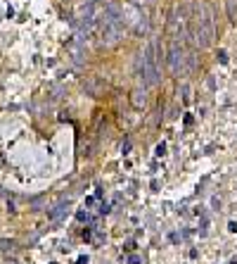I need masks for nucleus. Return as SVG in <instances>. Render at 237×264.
Returning <instances> with one entry per match:
<instances>
[{
  "label": "nucleus",
  "mask_w": 237,
  "mask_h": 264,
  "mask_svg": "<svg viewBox=\"0 0 237 264\" xmlns=\"http://www.w3.org/2000/svg\"><path fill=\"white\" fill-rule=\"evenodd\" d=\"M143 76H145L147 86H157L159 83V67H157V43L147 45L145 55H143Z\"/></svg>",
  "instance_id": "1"
},
{
  "label": "nucleus",
  "mask_w": 237,
  "mask_h": 264,
  "mask_svg": "<svg viewBox=\"0 0 237 264\" xmlns=\"http://www.w3.org/2000/svg\"><path fill=\"white\" fill-rule=\"evenodd\" d=\"M169 69L171 74H180L183 69V48L178 40H171V48H169Z\"/></svg>",
  "instance_id": "2"
},
{
  "label": "nucleus",
  "mask_w": 237,
  "mask_h": 264,
  "mask_svg": "<svg viewBox=\"0 0 237 264\" xmlns=\"http://www.w3.org/2000/svg\"><path fill=\"white\" fill-rule=\"evenodd\" d=\"M131 103L135 110H143L147 103V98H145V91H133V98H131Z\"/></svg>",
  "instance_id": "3"
},
{
  "label": "nucleus",
  "mask_w": 237,
  "mask_h": 264,
  "mask_svg": "<svg viewBox=\"0 0 237 264\" xmlns=\"http://www.w3.org/2000/svg\"><path fill=\"white\" fill-rule=\"evenodd\" d=\"M62 214H64V205H59V207H55V210L50 212V219H55V222H57V219H59Z\"/></svg>",
  "instance_id": "4"
},
{
  "label": "nucleus",
  "mask_w": 237,
  "mask_h": 264,
  "mask_svg": "<svg viewBox=\"0 0 237 264\" xmlns=\"http://www.w3.org/2000/svg\"><path fill=\"white\" fill-rule=\"evenodd\" d=\"M218 60H221V62H228V53H225V50H221V53H218Z\"/></svg>",
  "instance_id": "5"
},
{
  "label": "nucleus",
  "mask_w": 237,
  "mask_h": 264,
  "mask_svg": "<svg viewBox=\"0 0 237 264\" xmlns=\"http://www.w3.org/2000/svg\"><path fill=\"white\" fill-rule=\"evenodd\" d=\"M128 264H140V257H135V255H131V257H128Z\"/></svg>",
  "instance_id": "6"
},
{
  "label": "nucleus",
  "mask_w": 237,
  "mask_h": 264,
  "mask_svg": "<svg viewBox=\"0 0 237 264\" xmlns=\"http://www.w3.org/2000/svg\"><path fill=\"white\" fill-rule=\"evenodd\" d=\"M164 152H166V146H164V143H161V146H157V155H164Z\"/></svg>",
  "instance_id": "7"
},
{
  "label": "nucleus",
  "mask_w": 237,
  "mask_h": 264,
  "mask_svg": "<svg viewBox=\"0 0 237 264\" xmlns=\"http://www.w3.org/2000/svg\"><path fill=\"white\" fill-rule=\"evenodd\" d=\"M76 264H88V257H79V262Z\"/></svg>",
  "instance_id": "8"
}]
</instances>
